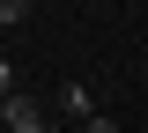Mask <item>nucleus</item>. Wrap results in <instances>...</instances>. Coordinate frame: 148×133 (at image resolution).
I'll list each match as a JSON object with an SVG mask.
<instances>
[{
  "label": "nucleus",
  "mask_w": 148,
  "mask_h": 133,
  "mask_svg": "<svg viewBox=\"0 0 148 133\" xmlns=\"http://www.w3.org/2000/svg\"><path fill=\"white\" fill-rule=\"evenodd\" d=\"M37 8H52V0H37Z\"/></svg>",
  "instance_id": "39448f33"
},
{
  "label": "nucleus",
  "mask_w": 148,
  "mask_h": 133,
  "mask_svg": "<svg viewBox=\"0 0 148 133\" xmlns=\"http://www.w3.org/2000/svg\"><path fill=\"white\" fill-rule=\"evenodd\" d=\"M30 8H37V0H0V30H15V22L30 15Z\"/></svg>",
  "instance_id": "7ed1b4c3"
},
{
  "label": "nucleus",
  "mask_w": 148,
  "mask_h": 133,
  "mask_svg": "<svg viewBox=\"0 0 148 133\" xmlns=\"http://www.w3.org/2000/svg\"><path fill=\"white\" fill-rule=\"evenodd\" d=\"M22 81H15V67H8V59H0V104H8V96H15Z\"/></svg>",
  "instance_id": "20e7f679"
},
{
  "label": "nucleus",
  "mask_w": 148,
  "mask_h": 133,
  "mask_svg": "<svg viewBox=\"0 0 148 133\" xmlns=\"http://www.w3.org/2000/svg\"><path fill=\"white\" fill-rule=\"evenodd\" d=\"M0 126H8V133H52V126H45V104H37L30 89H15L8 104H0Z\"/></svg>",
  "instance_id": "f257e3e1"
},
{
  "label": "nucleus",
  "mask_w": 148,
  "mask_h": 133,
  "mask_svg": "<svg viewBox=\"0 0 148 133\" xmlns=\"http://www.w3.org/2000/svg\"><path fill=\"white\" fill-rule=\"evenodd\" d=\"M59 111H67V118H82V126H89V89H82V81H59Z\"/></svg>",
  "instance_id": "f03ea898"
},
{
  "label": "nucleus",
  "mask_w": 148,
  "mask_h": 133,
  "mask_svg": "<svg viewBox=\"0 0 148 133\" xmlns=\"http://www.w3.org/2000/svg\"><path fill=\"white\" fill-rule=\"evenodd\" d=\"M141 74H148V59H141Z\"/></svg>",
  "instance_id": "423d86ee"
}]
</instances>
